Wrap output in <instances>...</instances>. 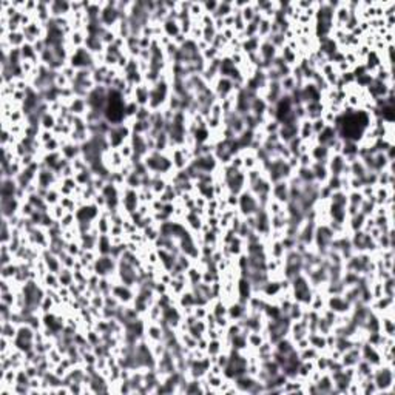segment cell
Segmentation results:
<instances>
[{
  "label": "cell",
  "mask_w": 395,
  "mask_h": 395,
  "mask_svg": "<svg viewBox=\"0 0 395 395\" xmlns=\"http://www.w3.org/2000/svg\"><path fill=\"white\" fill-rule=\"evenodd\" d=\"M125 104H127V99L124 98L120 92L108 88V98H106V105L104 110V120H106L110 125H120L127 122Z\"/></svg>",
  "instance_id": "1"
},
{
  "label": "cell",
  "mask_w": 395,
  "mask_h": 395,
  "mask_svg": "<svg viewBox=\"0 0 395 395\" xmlns=\"http://www.w3.org/2000/svg\"><path fill=\"white\" fill-rule=\"evenodd\" d=\"M142 162L147 167L148 173H152V174L173 176L176 172L173 168V162H172V158L168 156V153H159L156 150L148 152L146 154V158L142 159Z\"/></svg>",
  "instance_id": "2"
},
{
  "label": "cell",
  "mask_w": 395,
  "mask_h": 395,
  "mask_svg": "<svg viewBox=\"0 0 395 395\" xmlns=\"http://www.w3.org/2000/svg\"><path fill=\"white\" fill-rule=\"evenodd\" d=\"M314 286L310 284L309 278L304 275V274H300L296 275L295 278L290 280V295H292V300L300 302L301 306L304 308H309V304L314 298Z\"/></svg>",
  "instance_id": "3"
},
{
  "label": "cell",
  "mask_w": 395,
  "mask_h": 395,
  "mask_svg": "<svg viewBox=\"0 0 395 395\" xmlns=\"http://www.w3.org/2000/svg\"><path fill=\"white\" fill-rule=\"evenodd\" d=\"M264 173H266L268 181H270L272 184H275L280 181H289L295 172L292 170V167L289 166V162H287L286 159L275 156L270 159V162L267 164Z\"/></svg>",
  "instance_id": "4"
},
{
  "label": "cell",
  "mask_w": 395,
  "mask_h": 395,
  "mask_svg": "<svg viewBox=\"0 0 395 395\" xmlns=\"http://www.w3.org/2000/svg\"><path fill=\"white\" fill-rule=\"evenodd\" d=\"M394 366L392 364H380L374 368L372 382L376 386V390L383 394H394Z\"/></svg>",
  "instance_id": "5"
},
{
  "label": "cell",
  "mask_w": 395,
  "mask_h": 395,
  "mask_svg": "<svg viewBox=\"0 0 395 395\" xmlns=\"http://www.w3.org/2000/svg\"><path fill=\"white\" fill-rule=\"evenodd\" d=\"M132 122H124L120 125H112L108 133H106V144L112 150H118L120 148L125 142L130 140L132 136Z\"/></svg>",
  "instance_id": "6"
},
{
  "label": "cell",
  "mask_w": 395,
  "mask_h": 395,
  "mask_svg": "<svg viewBox=\"0 0 395 395\" xmlns=\"http://www.w3.org/2000/svg\"><path fill=\"white\" fill-rule=\"evenodd\" d=\"M106 98H108V88L104 86V85H96L92 92L88 93V96L85 98L86 105H88V112H93V113L104 118Z\"/></svg>",
  "instance_id": "7"
},
{
  "label": "cell",
  "mask_w": 395,
  "mask_h": 395,
  "mask_svg": "<svg viewBox=\"0 0 395 395\" xmlns=\"http://www.w3.org/2000/svg\"><path fill=\"white\" fill-rule=\"evenodd\" d=\"M68 64L76 70H94L96 60L94 54H92L85 46L76 48L68 59Z\"/></svg>",
  "instance_id": "8"
},
{
  "label": "cell",
  "mask_w": 395,
  "mask_h": 395,
  "mask_svg": "<svg viewBox=\"0 0 395 395\" xmlns=\"http://www.w3.org/2000/svg\"><path fill=\"white\" fill-rule=\"evenodd\" d=\"M240 202H238V213L241 214L242 218H246V216H250V214H255L260 208H261V206H260V202H258V200H256V196L250 192V190H244V192H241L240 194Z\"/></svg>",
  "instance_id": "9"
},
{
  "label": "cell",
  "mask_w": 395,
  "mask_h": 395,
  "mask_svg": "<svg viewBox=\"0 0 395 395\" xmlns=\"http://www.w3.org/2000/svg\"><path fill=\"white\" fill-rule=\"evenodd\" d=\"M102 210L94 204V202H85L80 204L76 210V221L78 224H90L93 226L96 222V220L100 216Z\"/></svg>",
  "instance_id": "10"
},
{
  "label": "cell",
  "mask_w": 395,
  "mask_h": 395,
  "mask_svg": "<svg viewBox=\"0 0 395 395\" xmlns=\"http://www.w3.org/2000/svg\"><path fill=\"white\" fill-rule=\"evenodd\" d=\"M94 267V274L98 276H113L116 275L118 270V260L112 255H100L96 258V261L93 262Z\"/></svg>",
  "instance_id": "11"
},
{
  "label": "cell",
  "mask_w": 395,
  "mask_h": 395,
  "mask_svg": "<svg viewBox=\"0 0 395 395\" xmlns=\"http://www.w3.org/2000/svg\"><path fill=\"white\" fill-rule=\"evenodd\" d=\"M140 206L139 201V192L134 188H128L127 186L122 187L120 192V208H124L125 214L130 216L132 213H134Z\"/></svg>",
  "instance_id": "12"
},
{
  "label": "cell",
  "mask_w": 395,
  "mask_h": 395,
  "mask_svg": "<svg viewBox=\"0 0 395 395\" xmlns=\"http://www.w3.org/2000/svg\"><path fill=\"white\" fill-rule=\"evenodd\" d=\"M112 295L120 302L124 306H128V304H133V300L136 296V289L130 286H125L122 284L119 280L118 281H113V286H112Z\"/></svg>",
  "instance_id": "13"
},
{
  "label": "cell",
  "mask_w": 395,
  "mask_h": 395,
  "mask_svg": "<svg viewBox=\"0 0 395 395\" xmlns=\"http://www.w3.org/2000/svg\"><path fill=\"white\" fill-rule=\"evenodd\" d=\"M326 308L336 315H348L354 306L343 295H326Z\"/></svg>",
  "instance_id": "14"
},
{
  "label": "cell",
  "mask_w": 395,
  "mask_h": 395,
  "mask_svg": "<svg viewBox=\"0 0 395 395\" xmlns=\"http://www.w3.org/2000/svg\"><path fill=\"white\" fill-rule=\"evenodd\" d=\"M360 352H362V360L370 363L374 368L383 364V356H382V352L380 349L368 343V341H363L362 346H360Z\"/></svg>",
  "instance_id": "15"
},
{
  "label": "cell",
  "mask_w": 395,
  "mask_h": 395,
  "mask_svg": "<svg viewBox=\"0 0 395 395\" xmlns=\"http://www.w3.org/2000/svg\"><path fill=\"white\" fill-rule=\"evenodd\" d=\"M326 167L330 176H349V164L341 154H332Z\"/></svg>",
  "instance_id": "16"
},
{
  "label": "cell",
  "mask_w": 395,
  "mask_h": 395,
  "mask_svg": "<svg viewBox=\"0 0 395 395\" xmlns=\"http://www.w3.org/2000/svg\"><path fill=\"white\" fill-rule=\"evenodd\" d=\"M236 300L241 301V302H246L255 295V289H254V284L250 282V280L247 276H240L236 280Z\"/></svg>",
  "instance_id": "17"
},
{
  "label": "cell",
  "mask_w": 395,
  "mask_h": 395,
  "mask_svg": "<svg viewBox=\"0 0 395 395\" xmlns=\"http://www.w3.org/2000/svg\"><path fill=\"white\" fill-rule=\"evenodd\" d=\"M148 343H158V341H164L166 329L158 321H148L146 322V334H144Z\"/></svg>",
  "instance_id": "18"
},
{
  "label": "cell",
  "mask_w": 395,
  "mask_h": 395,
  "mask_svg": "<svg viewBox=\"0 0 395 395\" xmlns=\"http://www.w3.org/2000/svg\"><path fill=\"white\" fill-rule=\"evenodd\" d=\"M274 200H276L281 204H287L290 201V187H289V181H280L272 184V194Z\"/></svg>",
  "instance_id": "19"
},
{
  "label": "cell",
  "mask_w": 395,
  "mask_h": 395,
  "mask_svg": "<svg viewBox=\"0 0 395 395\" xmlns=\"http://www.w3.org/2000/svg\"><path fill=\"white\" fill-rule=\"evenodd\" d=\"M17 192H19V184H17L16 178L2 179V186H0V198H2V201L14 200V198H17Z\"/></svg>",
  "instance_id": "20"
},
{
  "label": "cell",
  "mask_w": 395,
  "mask_h": 395,
  "mask_svg": "<svg viewBox=\"0 0 395 395\" xmlns=\"http://www.w3.org/2000/svg\"><path fill=\"white\" fill-rule=\"evenodd\" d=\"M40 258H42V261H44V264H45V267H46V270H48V272L59 274V272L62 270V268H64L60 258H59L58 255H54L52 252H50L48 248L42 250V252H40Z\"/></svg>",
  "instance_id": "21"
},
{
  "label": "cell",
  "mask_w": 395,
  "mask_h": 395,
  "mask_svg": "<svg viewBox=\"0 0 395 395\" xmlns=\"http://www.w3.org/2000/svg\"><path fill=\"white\" fill-rule=\"evenodd\" d=\"M248 314V308L246 302H241V301H233L232 304L227 306V316L230 321H241L247 316Z\"/></svg>",
  "instance_id": "22"
},
{
  "label": "cell",
  "mask_w": 395,
  "mask_h": 395,
  "mask_svg": "<svg viewBox=\"0 0 395 395\" xmlns=\"http://www.w3.org/2000/svg\"><path fill=\"white\" fill-rule=\"evenodd\" d=\"M360 346L356 344L354 348H350L349 350H346L340 358V363L343 364V368H355L358 364V362L362 360V352H360Z\"/></svg>",
  "instance_id": "23"
},
{
  "label": "cell",
  "mask_w": 395,
  "mask_h": 395,
  "mask_svg": "<svg viewBox=\"0 0 395 395\" xmlns=\"http://www.w3.org/2000/svg\"><path fill=\"white\" fill-rule=\"evenodd\" d=\"M338 139V133L335 130L334 125H326L318 134H315V144H320V146H326L328 148L332 146V142Z\"/></svg>",
  "instance_id": "24"
},
{
  "label": "cell",
  "mask_w": 395,
  "mask_h": 395,
  "mask_svg": "<svg viewBox=\"0 0 395 395\" xmlns=\"http://www.w3.org/2000/svg\"><path fill=\"white\" fill-rule=\"evenodd\" d=\"M139 106H148V100H150V85H147L146 82H142L139 85L134 86L133 92V98H132Z\"/></svg>",
  "instance_id": "25"
},
{
  "label": "cell",
  "mask_w": 395,
  "mask_h": 395,
  "mask_svg": "<svg viewBox=\"0 0 395 395\" xmlns=\"http://www.w3.org/2000/svg\"><path fill=\"white\" fill-rule=\"evenodd\" d=\"M66 106H68L70 114H73V116H85L88 112V105H86L85 98H79V96H74L73 99H70Z\"/></svg>",
  "instance_id": "26"
},
{
  "label": "cell",
  "mask_w": 395,
  "mask_h": 395,
  "mask_svg": "<svg viewBox=\"0 0 395 395\" xmlns=\"http://www.w3.org/2000/svg\"><path fill=\"white\" fill-rule=\"evenodd\" d=\"M309 154L314 159V162H318V164H328L329 158L332 156L330 150L326 146H320V144H314Z\"/></svg>",
  "instance_id": "27"
},
{
  "label": "cell",
  "mask_w": 395,
  "mask_h": 395,
  "mask_svg": "<svg viewBox=\"0 0 395 395\" xmlns=\"http://www.w3.org/2000/svg\"><path fill=\"white\" fill-rule=\"evenodd\" d=\"M298 125H300V122H296V124H281L280 130H278L280 140L287 144V142H290L294 138H296L298 136Z\"/></svg>",
  "instance_id": "28"
},
{
  "label": "cell",
  "mask_w": 395,
  "mask_h": 395,
  "mask_svg": "<svg viewBox=\"0 0 395 395\" xmlns=\"http://www.w3.org/2000/svg\"><path fill=\"white\" fill-rule=\"evenodd\" d=\"M186 226L190 232H196V233H201L202 230V226H204V221L201 218L200 213H196V210H188L187 214H186Z\"/></svg>",
  "instance_id": "29"
},
{
  "label": "cell",
  "mask_w": 395,
  "mask_h": 395,
  "mask_svg": "<svg viewBox=\"0 0 395 395\" xmlns=\"http://www.w3.org/2000/svg\"><path fill=\"white\" fill-rule=\"evenodd\" d=\"M2 216L10 220L12 218L14 214L19 213L20 210V206H22V201L20 200H17V198H14V200H8V201H2Z\"/></svg>",
  "instance_id": "30"
},
{
  "label": "cell",
  "mask_w": 395,
  "mask_h": 395,
  "mask_svg": "<svg viewBox=\"0 0 395 395\" xmlns=\"http://www.w3.org/2000/svg\"><path fill=\"white\" fill-rule=\"evenodd\" d=\"M113 240L110 235H99L98 238V242H96V254L100 256V255H112L113 252Z\"/></svg>",
  "instance_id": "31"
},
{
  "label": "cell",
  "mask_w": 395,
  "mask_h": 395,
  "mask_svg": "<svg viewBox=\"0 0 395 395\" xmlns=\"http://www.w3.org/2000/svg\"><path fill=\"white\" fill-rule=\"evenodd\" d=\"M298 138L301 140H315V134H314V127H312V120L310 119H302L300 120L298 125Z\"/></svg>",
  "instance_id": "32"
},
{
  "label": "cell",
  "mask_w": 395,
  "mask_h": 395,
  "mask_svg": "<svg viewBox=\"0 0 395 395\" xmlns=\"http://www.w3.org/2000/svg\"><path fill=\"white\" fill-rule=\"evenodd\" d=\"M60 154H62V158H65L66 160H70V162H71V160H74L76 158H79L82 154L80 153V146L68 140L66 144H64V146L60 147Z\"/></svg>",
  "instance_id": "33"
},
{
  "label": "cell",
  "mask_w": 395,
  "mask_h": 395,
  "mask_svg": "<svg viewBox=\"0 0 395 395\" xmlns=\"http://www.w3.org/2000/svg\"><path fill=\"white\" fill-rule=\"evenodd\" d=\"M308 340H309V344L312 348H315L318 352H326L328 350V340H326V335H322L320 332H310L308 335Z\"/></svg>",
  "instance_id": "34"
},
{
  "label": "cell",
  "mask_w": 395,
  "mask_h": 395,
  "mask_svg": "<svg viewBox=\"0 0 395 395\" xmlns=\"http://www.w3.org/2000/svg\"><path fill=\"white\" fill-rule=\"evenodd\" d=\"M267 256L282 262V260H284V256H286V248H284L281 240H272L270 247L267 248Z\"/></svg>",
  "instance_id": "35"
},
{
  "label": "cell",
  "mask_w": 395,
  "mask_h": 395,
  "mask_svg": "<svg viewBox=\"0 0 395 395\" xmlns=\"http://www.w3.org/2000/svg\"><path fill=\"white\" fill-rule=\"evenodd\" d=\"M176 304L181 308V310H187V309H193L194 308V294H193V290L190 289V287L178 296Z\"/></svg>",
  "instance_id": "36"
},
{
  "label": "cell",
  "mask_w": 395,
  "mask_h": 395,
  "mask_svg": "<svg viewBox=\"0 0 395 395\" xmlns=\"http://www.w3.org/2000/svg\"><path fill=\"white\" fill-rule=\"evenodd\" d=\"M315 384H316V388H318V394H329V392H335L334 382H332V376H330L329 372L321 374V376H320L318 382H316Z\"/></svg>",
  "instance_id": "37"
},
{
  "label": "cell",
  "mask_w": 395,
  "mask_h": 395,
  "mask_svg": "<svg viewBox=\"0 0 395 395\" xmlns=\"http://www.w3.org/2000/svg\"><path fill=\"white\" fill-rule=\"evenodd\" d=\"M162 31H164V36L170 39H174L176 36L181 32V25H179V20L178 19H167L162 22Z\"/></svg>",
  "instance_id": "38"
},
{
  "label": "cell",
  "mask_w": 395,
  "mask_h": 395,
  "mask_svg": "<svg viewBox=\"0 0 395 395\" xmlns=\"http://www.w3.org/2000/svg\"><path fill=\"white\" fill-rule=\"evenodd\" d=\"M274 349H275V352H280L282 355H289L295 349V343L289 336H284L274 344Z\"/></svg>",
  "instance_id": "39"
},
{
  "label": "cell",
  "mask_w": 395,
  "mask_h": 395,
  "mask_svg": "<svg viewBox=\"0 0 395 395\" xmlns=\"http://www.w3.org/2000/svg\"><path fill=\"white\" fill-rule=\"evenodd\" d=\"M39 125H40V128H42V130H50V132H52V130L56 128V125H58V116L48 110L46 113L42 114V118H40V124H39Z\"/></svg>",
  "instance_id": "40"
},
{
  "label": "cell",
  "mask_w": 395,
  "mask_h": 395,
  "mask_svg": "<svg viewBox=\"0 0 395 395\" xmlns=\"http://www.w3.org/2000/svg\"><path fill=\"white\" fill-rule=\"evenodd\" d=\"M186 276H187V281H188V286H196L202 281V268H200L198 266H192L187 268L186 272Z\"/></svg>",
  "instance_id": "41"
},
{
  "label": "cell",
  "mask_w": 395,
  "mask_h": 395,
  "mask_svg": "<svg viewBox=\"0 0 395 395\" xmlns=\"http://www.w3.org/2000/svg\"><path fill=\"white\" fill-rule=\"evenodd\" d=\"M266 340L267 338H266L264 330H261V332H248L247 334V344H248V348H252L255 350L264 343Z\"/></svg>",
  "instance_id": "42"
},
{
  "label": "cell",
  "mask_w": 395,
  "mask_h": 395,
  "mask_svg": "<svg viewBox=\"0 0 395 395\" xmlns=\"http://www.w3.org/2000/svg\"><path fill=\"white\" fill-rule=\"evenodd\" d=\"M222 350H224V340H221V338L208 340V344H207V349H206V354L208 356H216Z\"/></svg>",
  "instance_id": "43"
},
{
  "label": "cell",
  "mask_w": 395,
  "mask_h": 395,
  "mask_svg": "<svg viewBox=\"0 0 395 395\" xmlns=\"http://www.w3.org/2000/svg\"><path fill=\"white\" fill-rule=\"evenodd\" d=\"M42 282L45 284V289H56L58 290L60 287L58 274H52V272H46L42 278Z\"/></svg>",
  "instance_id": "44"
},
{
  "label": "cell",
  "mask_w": 395,
  "mask_h": 395,
  "mask_svg": "<svg viewBox=\"0 0 395 395\" xmlns=\"http://www.w3.org/2000/svg\"><path fill=\"white\" fill-rule=\"evenodd\" d=\"M59 276V282L60 286L64 287H70L71 284H74V272L73 270H70V268H62V270L58 274Z\"/></svg>",
  "instance_id": "45"
},
{
  "label": "cell",
  "mask_w": 395,
  "mask_h": 395,
  "mask_svg": "<svg viewBox=\"0 0 395 395\" xmlns=\"http://www.w3.org/2000/svg\"><path fill=\"white\" fill-rule=\"evenodd\" d=\"M60 198H62V193H60L59 187L56 186V187H52V188H50V190L46 192V194H45V201H46V204L51 207V206L59 204V202H60Z\"/></svg>",
  "instance_id": "46"
},
{
  "label": "cell",
  "mask_w": 395,
  "mask_h": 395,
  "mask_svg": "<svg viewBox=\"0 0 395 395\" xmlns=\"http://www.w3.org/2000/svg\"><path fill=\"white\" fill-rule=\"evenodd\" d=\"M65 252H66L68 255H71V256L79 258V256L82 255V252H84V248H82L79 240H76V241H70V242L65 244Z\"/></svg>",
  "instance_id": "47"
},
{
  "label": "cell",
  "mask_w": 395,
  "mask_h": 395,
  "mask_svg": "<svg viewBox=\"0 0 395 395\" xmlns=\"http://www.w3.org/2000/svg\"><path fill=\"white\" fill-rule=\"evenodd\" d=\"M14 236V228L11 227L10 221L6 218L2 220V242L4 244H10V241Z\"/></svg>",
  "instance_id": "48"
},
{
  "label": "cell",
  "mask_w": 395,
  "mask_h": 395,
  "mask_svg": "<svg viewBox=\"0 0 395 395\" xmlns=\"http://www.w3.org/2000/svg\"><path fill=\"white\" fill-rule=\"evenodd\" d=\"M300 352V358H301V362H315V358L321 354L318 352L315 348L309 346L306 349H302V350H298Z\"/></svg>",
  "instance_id": "49"
},
{
  "label": "cell",
  "mask_w": 395,
  "mask_h": 395,
  "mask_svg": "<svg viewBox=\"0 0 395 395\" xmlns=\"http://www.w3.org/2000/svg\"><path fill=\"white\" fill-rule=\"evenodd\" d=\"M0 301L4 304H8L11 308H16L17 301V292L16 290H8V292H0Z\"/></svg>",
  "instance_id": "50"
},
{
  "label": "cell",
  "mask_w": 395,
  "mask_h": 395,
  "mask_svg": "<svg viewBox=\"0 0 395 395\" xmlns=\"http://www.w3.org/2000/svg\"><path fill=\"white\" fill-rule=\"evenodd\" d=\"M119 150V153L122 154V158L127 160V162H130V160H133V158H134V150H133V147H132V144H130V140L128 142H125L124 146L120 147V148H118Z\"/></svg>",
  "instance_id": "51"
},
{
  "label": "cell",
  "mask_w": 395,
  "mask_h": 395,
  "mask_svg": "<svg viewBox=\"0 0 395 395\" xmlns=\"http://www.w3.org/2000/svg\"><path fill=\"white\" fill-rule=\"evenodd\" d=\"M48 213H50V214H51V216H52V220H54V221H58V222H59V221H60V220H62L64 216H65V213H66V210H65V208H64V207H62L60 204H56V206H51V207H50Z\"/></svg>",
  "instance_id": "52"
},
{
  "label": "cell",
  "mask_w": 395,
  "mask_h": 395,
  "mask_svg": "<svg viewBox=\"0 0 395 395\" xmlns=\"http://www.w3.org/2000/svg\"><path fill=\"white\" fill-rule=\"evenodd\" d=\"M58 306L56 304V301L52 300V296L51 295H45V298H44V301H42V304H40V312L42 314H46V312H52V309H54Z\"/></svg>",
  "instance_id": "53"
},
{
  "label": "cell",
  "mask_w": 395,
  "mask_h": 395,
  "mask_svg": "<svg viewBox=\"0 0 395 395\" xmlns=\"http://www.w3.org/2000/svg\"><path fill=\"white\" fill-rule=\"evenodd\" d=\"M382 286H383V295L394 298V287H395V284H394V276H389V278L383 280V281H382Z\"/></svg>",
  "instance_id": "54"
},
{
  "label": "cell",
  "mask_w": 395,
  "mask_h": 395,
  "mask_svg": "<svg viewBox=\"0 0 395 395\" xmlns=\"http://www.w3.org/2000/svg\"><path fill=\"white\" fill-rule=\"evenodd\" d=\"M152 110L148 108V106H139V110H138V113H136V116H134V119L133 120H150V118H152Z\"/></svg>",
  "instance_id": "55"
},
{
  "label": "cell",
  "mask_w": 395,
  "mask_h": 395,
  "mask_svg": "<svg viewBox=\"0 0 395 395\" xmlns=\"http://www.w3.org/2000/svg\"><path fill=\"white\" fill-rule=\"evenodd\" d=\"M34 212H36L34 206H32L31 202H28V201H24V202H22V206H20L19 214H20L22 218H30Z\"/></svg>",
  "instance_id": "56"
},
{
  "label": "cell",
  "mask_w": 395,
  "mask_h": 395,
  "mask_svg": "<svg viewBox=\"0 0 395 395\" xmlns=\"http://www.w3.org/2000/svg\"><path fill=\"white\" fill-rule=\"evenodd\" d=\"M230 167H233L235 170H244V162H242V154L241 153H236V154H233V158L230 159V162H228Z\"/></svg>",
  "instance_id": "57"
},
{
  "label": "cell",
  "mask_w": 395,
  "mask_h": 395,
  "mask_svg": "<svg viewBox=\"0 0 395 395\" xmlns=\"http://www.w3.org/2000/svg\"><path fill=\"white\" fill-rule=\"evenodd\" d=\"M312 164H314V159L310 158L309 153L298 154V167H312Z\"/></svg>",
  "instance_id": "58"
},
{
  "label": "cell",
  "mask_w": 395,
  "mask_h": 395,
  "mask_svg": "<svg viewBox=\"0 0 395 395\" xmlns=\"http://www.w3.org/2000/svg\"><path fill=\"white\" fill-rule=\"evenodd\" d=\"M218 5H220V2H214V0H207V2H202L204 12L213 16L214 12H216V10H218Z\"/></svg>",
  "instance_id": "59"
},
{
  "label": "cell",
  "mask_w": 395,
  "mask_h": 395,
  "mask_svg": "<svg viewBox=\"0 0 395 395\" xmlns=\"http://www.w3.org/2000/svg\"><path fill=\"white\" fill-rule=\"evenodd\" d=\"M54 136H56V134H54V132H50V130H42V128H40V132H39V136H38V140H39V142L42 144V146H44V144L50 142V140H51L52 138H54Z\"/></svg>",
  "instance_id": "60"
},
{
  "label": "cell",
  "mask_w": 395,
  "mask_h": 395,
  "mask_svg": "<svg viewBox=\"0 0 395 395\" xmlns=\"http://www.w3.org/2000/svg\"><path fill=\"white\" fill-rule=\"evenodd\" d=\"M326 125H328V124H326L324 120H322V118L314 119V120H312V127H314V134H318V133H320V132H321L322 128H324V127H326Z\"/></svg>",
  "instance_id": "61"
}]
</instances>
